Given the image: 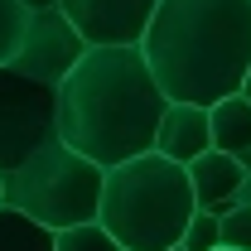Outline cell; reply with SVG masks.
<instances>
[{"label": "cell", "mask_w": 251, "mask_h": 251, "mask_svg": "<svg viewBox=\"0 0 251 251\" xmlns=\"http://www.w3.org/2000/svg\"><path fill=\"white\" fill-rule=\"evenodd\" d=\"M159 0H58L87 44H140Z\"/></svg>", "instance_id": "52a82bcc"}, {"label": "cell", "mask_w": 251, "mask_h": 251, "mask_svg": "<svg viewBox=\"0 0 251 251\" xmlns=\"http://www.w3.org/2000/svg\"><path fill=\"white\" fill-rule=\"evenodd\" d=\"M242 97L251 101V68H247V77H242Z\"/></svg>", "instance_id": "d6986e66"}, {"label": "cell", "mask_w": 251, "mask_h": 251, "mask_svg": "<svg viewBox=\"0 0 251 251\" xmlns=\"http://www.w3.org/2000/svg\"><path fill=\"white\" fill-rule=\"evenodd\" d=\"M188 184H193V198L198 208L208 213H227L237 208V188H242V159L227 155V150H203L198 159H188Z\"/></svg>", "instance_id": "9c48e42d"}, {"label": "cell", "mask_w": 251, "mask_h": 251, "mask_svg": "<svg viewBox=\"0 0 251 251\" xmlns=\"http://www.w3.org/2000/svg\"><path fill=\"white\" fill-rule=\"evenodd\" d=\"M208 121H213V150L242 155L251 145V101L242 92L213 101V106H208Z\"/></svg>", "instance_id": "30bf717a"}, {"label": "cell", "mask_w": 251, "mask_h": 251, "mask_svg": "<svg viewBox=\"0 0 251 251\" xmlns=\"http://www.w3.org/2000/svg\"><path fill=\"white\" fill-rule=\"evenodd\" d=\"M82 53H87V39L77 34V25L63 15L58 5H49V10H29L25 39H20V49H15L10 63H15L20 73L39 77V82H53V87H58Z\"/></svg>", "instance_id": "8992f818"}, {"label": "cell", "mask_w": 251, "mask_h": 251, "mask_svg": "<svg viewBox=\"0 0 251 251\" xmlns=\"http://www.w3.org/2000/svg\"><path fill=\"white\" fill-rule=\"evenodd\" d=\"M237 159H242V174H251V145H247V150H242Z\"/></svg>", "instance_id": "e0dca14e"}, {"label": "cell", "mask_w": 251, "mask_h": 251, "mask_svg": "<svg viewBox=\"0 0 251 251\" xmlns=\"http://www.w3.org/2000/svg\"><path fill=\"white\" fill-rule=\"evenodd\" d=\"M101 184L106 169L87 159L82 150H73L68 140H49L44 150H34L20 169L0 174V203L29 213L44 227H73V222H92L101 208Z\"/></svg>", "instance_id": "277c9868"}, {"label": "cell", "mask_w": 251, "mask_h": 251, "mask_svg": "<svg viewBox=\"0 0 251 251\" xmlns=\"http://www.w3.org/2000/svg\"><path fill=\"white\" fill-rule=\"evenodd\" d=\"M218 251H232V247H218Z\"/></svg>", "instance_id": "44dd1931"}, {"label": "cell", "mask_w": 251, "mask_h": 251, "mask_svg": "<svg viewBox=\"0 0 251 251\" xmlns=\"http://www.w3.org/2000/svg\"><path fill=\"white\" fill-rule=\"evenodd\" d=\"M49 140H58V87L0 63V174L20 169Z\"/></svg>", "instance_id": "5b68a950"}, {"label": "cell", "mask_w": 251, "mask_h": 251, "mask_svg": "<svg viewBox=\"0 0 251 251\" xmlns=\"http://www.w3.org/2000/svg\"><path fill=\"white\" fill-rule=\"evenodd\" d=\"M29 10H49V5H58V0H25Z\"/></svg>", "instance_id": "ac0fdd59"}, {"label": "cell", "mask_w": 251, "mask_h": 251, "mask_svg": "<svg viewBox=\"0 0 251 251\" xmlns=\"http://www.w3.org/2000/svg\"><path fill=\"white\" fill-rule=\"evenodd\" d=\"M222 247L251 251V208H247V203H237V208L222 213Z\"/></svg>", "instance_id": "9a60e30c"}, {"label": "cell", "mask_w": 251, "mask_h": 251, "mask_svg": "<svg viewBox=\"0 0 251 251\" xmlns=\"http://www.w3.org/2000/svg\"><path fill=\"white\" fill-rule=\"evenodd\" d=\"M237 203H247V208H251V174H242V188H237Z\"/></svg>", "instance_id": "2e32d148"}, {"label": "cell", "mask_w": 251, "mask_h": 251, "mask_svg": "<svg viewBox=\"0 0 251 251\" xmlns=\"http://www.w3.org/2000/svg\"><path fill=\"white\" fill-rule=\"evenodd\" d=\"M169 251H184V247H169Z\"/></svg>", "instance_id": "ffe728a7"}, {"label": "cell", "mask_w": 251, "mask_h": 251, "mask_svg": "<svg viewBox=\"0 0 251 251\" xmlns=\"http://www.w3.org/2000/svg\"><path fill=\"white\" fill-rule=\"evenodd\" d=\"M179 247H184V251H218L222 247V218H218V213H208V208H198V213L188 218Z\"/></svg>", "instance_id": "5bb4252c"}, {"label": "cell", "mask_w": 251, "mask_h": 251, "mask_svg": "<svg viewBox=\"0 0 251 251\" xmlns=\"http://www.w3.org/2000/svg\"><path fill=\"white\" fill-rule=\"evenodd\" d=\"M155 150L169 159H198L203 150H213V121H208V106L198 101H169L164 116H159V130H155Z\"/></svg>", "instance_id": "ba28073f"}, {"label": "cell", "mask_w": 251, "mask_h": 251, "mask_svg": "<svg viewBox=\"0 0 251 251\" xmlns=\"http://www.w3.org/2000/svg\"><path fill=\"white\" fill-rule=\"evenodd\" d=\"M140 49L169 101L213 106L251 68V0H159Z\"/></svg>", "instance_id": "7a4b0ae2"}, {"label": "cell", "mask_w": 251, "mask_h": 251, "mask_svg": "<svg viewBox=\"0 0 251 251\" xmlns=\"http://www.w3.org/2000/svg\"><path fill=\"white\" fill-rule=\"evenodd\" d=\"M25 25H29V5L25 0H0V63L15 58V49L25 39Z\"/></svg>", "instance_id": "4fadbf2b"}, {"label": "cell", "mask_w": 251, "mask_h": 251, "mask_svg": "<svg viewBox=\"0 0 251 251\" xmlns=\"http://www.w3.org/2000/svg\"><path fill=\"white\" fill-rule=\"evenodd\" d=\"M53 251H126L101 222H73V227H63V232H53Z\"/></svg>", "instance_id": "7c38bea8"}, {"label": "cell", "mask_w": 251, "mask_h": 251, "mask_svg": "<svg viewBox=\"0 0 251 251\" xmlns=\"http://www.w3.org/2000/svg\"><path fill=\"white\" fill-rule=\"evenodd\" d=\"M169 97L155 82L140 44H87L58 82V135L101 169L155 150Z\"/></svg>", "instance_id": "6da1fadb"}, {"label": "cell", "mask_w": 251, "mask_h": 251, "mask_svg": "<svg viewBox=\"0 0 251 251\" xmlns=\"http://www.w3.org/2000/svg\"><path fill=\"white\" fill-rule=\"evenodd\" d=\"M0 251H53V227L0 203Z\"/></svg>", "instance_id": "8fae6325"}, {"label": "cell", "mask_w": 251, "mask_h": 251, "mask_svg": "<svg viewBox=\"0 0 251 251\" xmlns=\"http://www.w3.org/2000/svg\"><path fill=\"white\" fill-rule=\"evenodd\" d=\"M198 213V198L188 184V164L145 150L106 169L97 222L126 251H169L184 242L188 218Z\"/></svg>", "instance_id": "3957f363"}]
</instances>
